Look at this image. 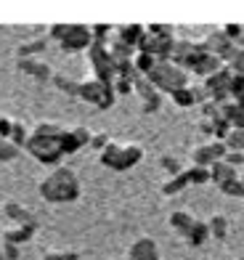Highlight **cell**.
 <instances>
[{
  "label": "cell",
  "mask_w": 244,
  "mask_h": 260,
  "mask_svg": "<svg viewBox=\"0 0 244 260\" xmlns=\"http://www.w3.org/2000/svg\"><path fill=\"white\" fill-rule=\"evenodd\" d=\"M40 197L45 199L48 205H69V202H77L80 194H83V186H80V178L75 175L72 168H53L38 186Z\"/></svg>",
  "instance_id": "cell-1"
},
{
  "label": "cell",
  "mask_w": 244,
  "mask_h": 260,
  "mask_svg": "<svg viewBox=\"0 0 244 260\" xmlns=\"http://www.w3.org/2000/svg\"><path fill=\"white\" fill-rule=\"evenodd\" d=\"M61 130H64V127L53 125V122H40V125H34V133L27 138L24 149H27L40 165H48V168H59V162L64 159L61 146H59Z\"/></svg>",
  "instance_id": "cell-2"
},
{
  "label": "cell",
  "mask_w": 244,
  "mask_h": 260,
  "mask_svg": "<svg viewBox=\"0 0 244 260\" xmlns=\"http://www.w3.org/2000/svg\"><path fill=\"white\" fill-rule=\"evenodd\" d=\"M146 80L159 90V93H176L181 88H189V72L170 61H157V67L146 75Z\"/></svg>",
  "instance_id": "cell-3"
},
{
  "label": "cell",
  "mask_w": 244,
  "mask_h": 260,
  "mask_svg": "<svg viewBox=\"0 0 244 260\" xmlns=\"http://www.w3.org/2000/svg\"><path fill=\"white\" fill-rule=\"evenodd\" d=\"M141 159H144V149L135 146V144H127V146L109 144L107 149L101 151V165H103V168H109V170H114V173L130 170Z\"/></svg>",
  "instance_id": "cell-4"
},
{
  "label": "cell",
  "mask_w": 244,
  "mask_h": 260,
  "mask_svg": "<svg viewBox=\"0 0 244 260\" xmlns=\"http://www.w3.org/2000/svg\"><path fill=\"white\" fill-rule=\"evenodd\" d=\"M88 58H90V67H93V80H98V82H114L117 80V61L112 58L107 43L93 40V45L88 48Z\"/></svg>",
  "instance_id": "cell-5"
},
{
  "label": "cell",
  "mask_w": 244,
  "mask_h": 260,
  "mask_svg": "<svg viewBox=\"0 0 244 260\" xmlns=\"http://www.w3.org/2000/svg\"><path fill=\"white\" fill-rule=\"evenodd\" d=\"M80 101H85L96 109H112L117 96H114V85L112 82H98V80H85L80 82V93H77Z\"/></svg>",
  "instance_id": "cell-6"
},
{
  "label": "cell",
  "mask_w": 244,
  "mask_h": 260,
  "mask_svg": "<svg viewBox=\"0 0 244 260\" xmlns=\"http://www.w3.org/2000/svg\"><path fill=\"white\" fill-rule=\"evenodd\" d=\"M202 43H204L207 53L218 56L223 67H228L231 61H234V56L239 53V45H236L234 40H228L226 35H223V29H215V32H210V35H207V38H204Z\"/></svg>",
  "instance_id": "cell-7"
},
{
  "label": "cell",
  "mask_w": 244,
  "mask_h": 260,
  "mask_svg": "<svg viewBox=\"0 0 244 260\" xmlns=\"http://www.w3.org/2000/svg\"><path fill=\"white\" fill-rule=\"evenodd\" d=\"M90 45H93L90 27H85V24H66L64 40H61V51L64 53H80V51H88Z\"/></svg>",
  "instance_id": "cell-8"
},
{
  "label": "cell",
  "mask_w": 244,
  "mask_h": 260,
  "mask_svg": "<svg viewBox=\"0 0 244 260\" xmlns=\"http://www.w3.org/2000/svg\"><path fill=\"white\" fill-rule=\"evenodd\" d=\"M226 154H228V149H226L223 141H210V144H202V146L194 149L191 162L199 165V168H210L213 162H220Z\"/></svg>",
  "instance_id": "cell-9"
},
{
  "label": "cell",
  "mask_w": 244,
  "mask_h": 260,
  "mask_svg": "<svg viewBox=\"0 0 244 260\" xmlns=\"http://www.w3.org/2000/svg\"><path fill=\"white\" fill-rule=\"evenodd\" d=\"M16 69L21 75L38 80V82H51V77H53L51 67L45 61H40V58H16Z\"/></svg>",
  "instance_id": "cell-10"
},
{
  "label": "cell",
  "mask_w": 244,
  "mask_h": 260,
  "mask_svg": "<svg viewBox=\"0 0 244 260\" xmlns=\"http://www.w3.org/2000/svg\"><path fill=\"white\" fill-rule=\"evenodd\" d=\"M127 257H130V260H159V247H157L154 239L141 236V239H135V242L130 244Z\"/></svg>",
  "instance_id": "cell-11"
},
{
  "label": "cell",
  "mask_w": 244,
  "mask_h": 260,
  "mask_svg": "<svg viewBox=\"0 0 244 260\" xmlns=\"http://www.w3.org/2000/svg\"><path fill=\"white\" fill-rule=\"evenodd\" d=\"M3 212H6V218L8 220H14L16 226H27V223H38V218L32 215V212L24 207V205H19L14 202V199H8V202L3 205Z\"/></svg>",
  "instance_id": "cell-12"
},
{
  "label": "cell",
  "mask_w": 244,
  "mask_h": 260,
  "mask_svg": "<svg viewBox=\"0 0 244 260\" xmlns=\"http://www.w3.org/2000/svg\"><path fill=\"white\" fill-rule=\"evenodd\" d=\"M34 234H38V223H27V226H16V229L3 231V242L21 247V244H27Z\"/></svg>",
  "instance_id": "cell-13"
},
{
  "label": "cell",
  "mask_w": 244,
  "mask_h": 260,
  "mask_svg": "<svg viewBox=\"0 0 244 260\" xmlns=\"http://www.w3.org/2000/svg\"><path fill=\"white\" fill-rule=\"evenodd\" d=\"M45 48H48V38H34V40L21 43L16 48V56L19 58H38L45 53Z\"/></svg>",
  "instance_id": "cell-14"
},
{
  "label": "cell",
  "mask_w": 244,
  "mask_h": 260,
  "mask_svg": "<svg viewBox=\"0 0 244 260\" xmlns=\"http://www.w3.org/2000/svg\"><path fill=\"white\" fill-rule=\"evenodd\" d=\"M234 178H239V175H236V168H231V165H226L223 159L210 165V181H213L215 186L226 183V181H234Z\"/></svg>",
  "instance_id": "cell-15"
},
{
  "label": "cell",
  "mask_w": 244,
  "mask_h": 260,
  "mask_svg": "<svg viewBox=\"0 0 244 260\" xmlns=\"http://www.w3.org/2000/svg\"><path fill=\"white\" fill-rule=\"evenodd\" d=\"M207 239H210V229H207V220H194L191 231L186 234V242H189V247H202Z\"/></svg>",
  "instance_id": "cell-16"
},
{
  "label": "cell",
  "mask_w": 244,
  "mask_h": 260,
  "mask_svg": "<svg viewBox=\"0 0 244 260\" xmlns=\"http://www.w3.org/2000/svg\"><path fill=\"white\" fill-rule=\"evenodd\" d=\"M144 32H146V27H144V24H125V27H120V29H117V40H122L125 45L135 48Z\"/></svg>",
  "instance_id": "cell-17"
},
{
  "label": "cell",
  "mask_w": 244,
  "mask_h": 260,
  "mask_svg": "<svg viewBox=\"0 0 244 260\" xmlns=\"http://www.w3.org/2000/svg\"><path fill=\"white\" fill-rule=\"evenodd\" d=\"M170 226H172V231H178L181 236H186V234L191 231V226H194L191 212H186V210H176V212H170Z\"/></svg>",
  "instance_id": "cell-18"
},
{
  "label": "cell",
  "mask_w": 244,
  "mask_h": 260,
  "mask_svg": "<svg viewBox=\"0 0 244 260\" xmlns=\"http://www.w3.org/2000/svg\"><path fill=\"white\" fill-rule=\"evenodd\" d=\"M228 218L226 215H213L210 220H207V229H210V236L213 239H218V242H223L226 236H228Z\"/></svg>",
  "instance_id": "cell-19"
},
{
  "label": "cell",
  "mask_w": 244,
  "mask_h": 260,
  "mask_svg": "<svg viewBox=\"0 0 244 260\" xmlns=\"http://www.w3.org/2000/svg\"><path fill=\"white\" fill-rule=\"evenodd\" d=\"M189 186V178H186V170L181 175H176V178H167V183H162V197H176L181 194L183 188Z\"/></svg>",
  "instance_id": "cell-20"
},
{
  "label": "cell",
  "mask_w": 244,
  "mask_h": 260,
  "mask_svg": "<svg viewBox=\"0 0 244 260\" xmlns=\"http://www.w3.org/2000/svg\"><path fill=\"white\" fill-rule=\"evenodd\" d=\"M51 82H53V85L59 88L61 93H66V96L77 99V93H80V82H77V80H72V77H64V75H53V77H51Z\"/></svg>",
  "instance_id": "cell-21"
},
{
  "label": "cell",
  "mask_w": 244,
  "mask_h": 260,
  "mask_svg": "<svg viewBox=\"0 0 244 260\" xmlns=\"http://www.w3.org/2000/svg\"><path fill=\"white\" fill-rule=\"evenodd\" d=\"M59 146H61V154H64V157L77 154V151L83 149V146H80V141L75 138L72 130H61V136H59Z\"/></svg>",
  "instance_id": "cell-22"
},
{
  "label": "cell",
  "mask_w": 244,
  "mask_h": 260,
  "mask_svg": "<svg viewBox=\"0 0 244 260\" xmlns=\"http://www.w3.org/2000/svg\"><path fill=\"white\" fill-rule=\"evenodd\" d=\"M170 99H172V104H176V106H181V109H189V106L196 104V96H194V88L191 85L189 88H181L176 93H170Z\"/></svg>",
  "instance_id": "cell-23"
},
{
  "label": "cell",
  "mask_w": 244,
  "mask_h": 260,
  "mask_svg": "<svg viewBox=\"0 0 244 260\" xmlns=\"http://www.w3.org/2000/svg\"><path fill=\"white\" fill-rule=\"evenodd\" d=\"M186 178H189L191 186H202V183H210V168H199V165H191L186 170Z\"/></svg>",
  "instance_id": "cell-24"
},
{
  "label": "cell",
  "mask_w": 244,
  "mask_h": 260,
  "mask_svg": "<svg viewBox=\"0 0 244 260\" xmlns=\"http://www.w3.org/2000/svg\"><path fill=\"white\" fill-rule=\"evenodd\" d=\"M133 67H135V72L141 75V77H146V75L157 67V58H154V56H146V53H135Z\"/></svg>",
  "instance_id": "cell-25"
},
{
  "label": "cell",
  "mask_w": 244,
  "mask_h": 260,
  "mask_svg": "<svg viewBox=\"0 0 244 260\" xmlns=\"http://www.w3.org/2000/svg\"><path fill=\"white\" fill-rule=\"evenodd\" d=\"M218 188H220V191H223L226 197H234V199H244V183H241V178L226 181V183H220Z\"/></svg>",
  "instance_id": "cell-26"
},
{
  "label": "cell",
  "mask_w": 244,
  "mask_h": 260,
  "mask_svg": "<svg viewBox=\"0 0 244 260\" xmlns=\"http://www.w3.org/2000/svg\"><path fill=\"white\" fill-rule=\"evenodd\" d=\"M27 138H29V133H27V127L21 125V122H16L14 120V130H11V144H14L16 149H24V144H27Z\"/></svg>",
  "instance_id": "cell-27"
},
{
  "label": "cell",
  "mask_w": 244,
  "mask_h": 260,
  "mask_svg": "<svg viewBox=\"0 0 244 260\" xmlns=\"http://www.w3.org/2000/svg\"><path fill=\"white\" fill-rule=\"evenodd\" d=\"M154 48H157V38H154V35H149V32H144L141 40H138V45H135V53L154 56Z\"/></svg>",
  "instance_id": "cell-28"
},
{
  "label": "cell",
  "mask_w": 244,
  "mask_h": 260,
  "mask_svg": "<svg viewBox=\"0 0 244 260\" xmlns=\"http://www.w3.org/2000/svg\"><path fill=\"white\" fill-rule=\"evenodd\" d=\"M159 165H162V170H165V173L170 175V178H176V175H181V173L186 170L176 157H162V159H159Z\"/></svg>",
  "instance_id": "cell-29"
},
{
  "label": "cell",
  "mask_w": 244,
  "mask_h": 260,
  "mask_svg": "<svg viewBox=\"0 0 244 260\" xmlns=\"http://www.w3.org/2000/svg\"><path fill=\"white\" fill-rule=\"evenodd\" d=\"M21 154V149H16L11 141H3L0 138V162H14L16 157Z\"/></svg>",
  "instance_id": "cell-30"
},
{
  "label": "cell",
  "mask_w": 244,
  "mask_h": 260,
  "mask_svg": "<svg viewBox=\"0 0 244 260\" xmlns=\"http://www.w3.org/2000/svg\"><path fill=\"white\" fill-rule=\"evenodd\" d=\"M133 93H138V96H141V99L146 101L149 96H152V93H157V88H154L146 77H138V80L133 82Z\"/></svg>",
  "instance_id": "cell-31"
},
{
  "label": "cell",
  "mask_w": 244,
  "mask_h": 260,
  "mask_svg": "<svg viewBox=\"0 0 244 260\" xmlns=\"http://www.w3.org/2000/svg\"><path fill=\"white\" fill-rule=\"evenodd\" d=\"M228 93H231V101L244 96V75H231L228 80Z\"/></svg>",
  "instance_id": "cell-32"
},
{
  "label": "cell",
  "mask_w": 244,
  "mask_h": 260,
  "mask_svg": "<svg viewBox=\"0 0 244 260\" xmlns=\"http://www.w3.org/2000/svg\"><path fill=\"white\" fill-rule=\"evenodd\" d=\"M159 109H162V93L157 90V93H152V96L144 101L141 112H144V114H154V112H159Z\"/></svg>",
  "instance_id": "cell-33"
},
{
  "label": "cell",
  "mask_w": 244,
  "mask_h": 260,
  "mask_svg": "<svg viewBox=\"0 0 244 260\" xmlns=\"http://www.w3.org/2000/svg\"><path fill=\"white\" fill-rule=\"evenodd\" d=\"M109 32H112L109 24H93V27H90V35H93V40H96V43H107Z\"/></svg>",
  "instance_id": "cell-34"
},
{
  "label": "cell",
  "mask_w": 244,
  "mask_h": 260,
  "mask_svg": "<svg viewBox=\"0 0 244 260\" xmlns=\"http://www.w3.org/2000/svg\"><path fill=\"white\" fill-rule=\"evenodd\" d=\"M112 85H114V96H117V99L120 96H130V93H133V82H127V80H120L117 77Z\"/></svg>",
  "instance_id": "cell-35"
},
{
  "label": "cell",
  "mask_w": 244,
  "mask_h": 260,
  "mask_svg": "<svg viewBox=\"0 0 244 260\" xmlns=\"http://www.w3.org/2000/svg\"><path fill=\"white\" fill-rule=\"evenodd\" d=\"M112 144V138L107 136V133H93V138H90V149H98V151H103V149H107Z\"/></svg>",
  "instance_id": "cell-36"
},
{
  "label": "cell",
  "mask_w": 244,
  "mask_h": 260,
  "mask_svg": "<svg viewBox=\"0 0 244 260\" xmlns=\"http://www.w3.org/2000/svg\"><path fill=\"white\" fill-rule=\"evenodd\" d=\"M202 114H204V120H218V117H220V106L215 101H204L202 104Z\"/></svg>",
  "instance_id": "cell-37"
},
{
  "label": "cell",
  "mask_w": 244,
  "mask_h": 260,
  "mask_svg": "<svg viewBox=\"0 0 244 260\" xmlns=\"http://www.w3.org/2000/svg\"><path fill=\"white\" fill-rule=\"evenodd\" d=\"M146 32L154 35V38H167V35H172V27L170 24H149Z\"/></svg>",
  "instance_id": "cell-38"
},
{
  "label": "cell",
  "mask_w": 244,
  "mask_h": 260,
  "mask_svg": "<svg viewBox=\"0 0 244 260\" xmlns=\"http://www.w3.org/2000/svg\"><path fill=\"white\" fill-rule=\"evenodd\" d=\"M228 69H231V75H244V51H239L234 56V61L228 64Z\"/></svg>",
  "instance_id": "cell-39"
},
{
  "label": "cell",
  "mask_w": 244,
  "mask_h": 260,
  "mask_svg": "<svg viewBox=\"0 0 244 260\" xmlns=\"http://www.w3.org/2000/svg\"><path fill=\"white\" fill-rule=\"evenodd\" d=\"M241 32H244V27H241V24H226V27H223V35H226L228 40H234V43L241 38Z\"/></svg>",
  "instance_id": "cell-40"
},
{
  "label": "cell",
  "mask_w": 244,
  "mask_h": 260,
  "mask_svg": "<svg viewBox=\"0 0 244 260\" xmlns=\"http://www.w3.org/2000/svg\"><path fill=\"white\" fill-rule=\"evenodd\" d=\"M19 257H21V250H19V247L3 242V260H19Z\"/></svg>",
  "instance_id": "cell-41"
},
{
  "label": "cell",
  "mask_w": 244,
  "mask_h": 260,
  "mask_svg": "<svg viewBox=\"0 0 244 260\" xmlns=\"http://www.w3.org/2000/svg\"><path fill=\"white\" fill-rule=\"evenodd\" d=\"M223 162L231 165V168H241V165H244V154H241V151H228V154L223 157Z\"/></svg>",
  "instance_id": "cell-42"
},
{
  "label": "cell",
  "mask_w": 244,
  "mask_h": 260,
  "mask_svg": "<svg viewBox=\"0 0 244 260\" xmlns=\"http://www.w3.org/2000/svg\"><path fill=\"white\" fill-rule=\"evenodd\" d=\"M11 130H14V120H11V117H0V138L8 141L11 138Z\"/></svg>",
  "instance_id": "cell-43"
},
{
  "label": "cell",
  "mask_w": 244,
  "mask_h": 260,
  "mask_svg": "<svg viewBox=\"0 0 244 260\" xmlns=\"http://www.w3.org/2000/svg\"><path fill=\"white\" fill-rule=\"evenodd\" d=\"M72 133H75V138L80 141V146H88V144H90V138H93V133H90L88 127H75Z\"/></svg>",
  "instance_id": "cell-44"
},
{
  "label": "cell",
  "mask_w": 244,
  "mask_h": 260,
  "mask_svg": "<svg viewBox=\"0 0 244 260\" xmlns=\"http://www.w3.org/2000/svg\"><path fill=\"white\" fill-rule=\"evenodd\" d=\"M43 260H80V252H48Z\"/></svg>",
  "instance_id": "cell-45"
},
{
  "label": "cell",
  "mask_w": 244,
  "mask_h": 260,
  "mask_svg": "<svg viewBox=\"0 0 244 260\" xmlns=\"http://www.w3.org/2000/svg\"><path fill=\"white\" fill-rule=\"evenodd\" d=\"M64 32H66V24H51L48 27V35H51L53 40H59V43L64 40Z\"/></svg>",
  "instance_id": "cell-46"
},
{
  "label": "cell",
  "mask_w": 244,
  "mask_h": 260,
  "mask_svg": "<svg viewBox=\"0 0 244 260\" xmlns=\"http://www.w3.org/2000/svg\"><path fill=\"white\" fill-rule=\"evenodd\" d=\"M199 130H202L204 136H213V122H210V120H204V122L199 125Z\"/></svg>",
  "instance_id": "cell-47"
},
{
  "label": "cell",
  "mask_w": 244,
  "mask_h": 260,
  "mask_svg": "<svg viewBox=\"0 0 244 260\" xmlns=\"http://www.w3.org/2000/svg\"><path fill=\"white\" fill-rule=\"evenodd\" d=\"M234 101H236V106H239V109L244 112V96H239V99H234Z\"/></svg>",
  "instance_id": "cell-48"
},
{
  "label": "cell",
  "mask_w": 244,
  "mask_h": 260,
  "mask_svg": "<svg viewBox=\"0 0 244 260\" xmlns=\"http://www.w3.org/2000/svg\"><path fill=\"white\" fill-rule=\"evenodd\" d=\"M0 260H3V239H0Z\"/></svg>",
  "instance_id": "cell-49"
},
{
  "label": "cell",
  "mask_w": 244,
  "mask_h": 260,
  "mask_svg": "<svg viewBox=\"0 0 244 260\" xmlns=\"http://www.w3.org/2000/svg\"><path fill=\"white\" fill-rule=\"evenodd\" d=\"M114 260H130V257H127V255H125V257H114Z\"/></svg>",
  "instance_id": "cell-50"
},
{
  "label": "cell",
  "mask_w": 244,
  "mask_h": 260,
  "mask_svg": "<svg viewBox=\"0 0 244 260\" xmlns=\"http://www.w3.org/2000/svg\"><path fill=\"white\" fill-rule=\"evenodd\" d=\"M241 183H244V175H241Z\"/></svg>",
  "instance_id": "cell-51"
}]
</instances>
